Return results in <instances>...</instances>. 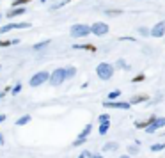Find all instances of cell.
Wrapping results in <instances>:
<instances>
[{
    "label": "cell",
    "mask_w": 165,
    "mask_h": 158,
    "mask_svg": "<svg viewBox=\"0 0 165 158\" xmlns=\"http://www.w3.org/2000/svg\"><path fill=\"white\" fill-rule=\"evenodd\" d=\"M2 121H6V115H4V114L0 115V123H2Z\"/></svg>",
    "instance_id": "cell-30"
},
{
    "label": "cell",
    "mask_w": 165,
    "mask_h": 158,
    "mask_svg": "<svg viewBox=\"0 0 165 158\" xmlns=\"http://www.w3.org/2000/svg\"><path fill=\"white\" fill-rule=\"evenodd\" d=\"M119 91H112V93H108V100H115V98H117V96H119Z\"/></svg>",
    "instance_id": "cell-25"
},
{
    "label": "cell",
    "mask_w": 165,
    "mask_h": 158,
    "mask_svg": "<svg viewBox=\"0 0 165 158\" xmlns=\"http://www.w3.org/2000/svg\"><path fill=\"white\" fill-rule=\"evenodd\" d=\"M73 48H75V50H87V52L96 53V46H94V44H75Z\"/></svg>",
    "instance_id": "cell-12"
},
{
    "label": "cell",
    "mask_w": 165,
    "mask_h": 158,
    "mask_svg": "<svg viewBox=\"0 0 165 158\" xmlns=\"http://www.w3.org/2000/svg\"><path fill=\"white\" fill-rule=\"evenodd\" d=\"M0 68H2V66H0Z\"/></svg>",
    "instance_id": "cell-33"
},
{
    "label": "cell",
    "mask_w": 165,
    "mask_h": 158,
    "mask_svg": "<svg viewBox=\"0 0 165 158\" xmlns=\"http://www.w3.org/2000/svg\"><path fill=\"white\" fill-rule=\"evenodd\" d=\"M140 80H144V75H138V77H135V78H133V82H140Z\"/></svg>",
    "instance_id": "cell-28"
},
{
    "label": "cell",
    "mask_w": 165,
    "mask_h": 158,
    "mask_svg": "<svg viewBox=\"0 0 165 158\" xmlns=\"http://www.w3.org/2000/svg\"><path fill=\"white\" fill-rule=\"evenodd\" d=\"M48 80H50V84L52 85H60L62 82H66V78H64V71H62V68H57L55 71L52 73V75H48Z\"/></svg>",
    "instance_id": "cell-4"
},
{
    "label": "cell",
    "mask_w": 165,
    "mask_h": 158,
    "mask_svg": "<svg viewBox=\"0 0 165 158\" xmlns=\"http://www.w3.org/2000/svg\"><path fill=\"white\" fill-rule=\"evenodd\" d=\"M93 131V124H85V128L82 130V133L78 135V139L73 142V146H80V144H84L87 140V137H89V133Z\"/></svg>",
    "instance_id": "cell-7"
},
{
    "label": "cell",
    "mask_w": 165,
    "mask_h": 158,
    "mask_svg": "<svg viewBox=\"0 0 165 158\" xmlns=\"http://www.w3.org/2000/svg\"><path fill=\"white\" fill-rule=\"evenodd\" d=\"M98 119H100V123L110 121V115H108V114H101V115H100V117H98Z\"/></svg>",
    "instance_id": "cell-26"
},
{
    "label": "cell",
    "mask_w": 165,
    "mask_h": 158,
    "mask_svg": "<svg viewBox=\"0 0 165 158\" xmlns=\"http://www.w3.org/2000/svg\"><path fill=\"white\" fill-rule=\"evenodd\" d=\"M29 121H30V115H23V117H20V119L16 121V124H18V126H23V124H27Z\"/></svg>",
    "instance_id": "cell-17"
},
{
    "label": "cell",
    "mask_w": 165,
    "mask_h": 158,
    "mask_svg": "<svg viewBox=\"0 0 165 158\" xmlns=\"http://www.w3.org/2000/svg\"><path fill=\"white\" fill-rule=\"evenodd\" d=\"M117 66H119L121 69H130L128 62H126V60H122V59H119V60H117Z\"/></svg>",
    "instance_id": "cell-18"
},
{
    "label": "cell",
    "mask_w": 165,
    "mask_h": 158,
    "mask_svg": "<svg viewBox=\"0 0 165 158\" xmlns=\"http://www.w3.org/2000/svg\"><path fill=\"white\" fill-rule=\"evenodd\" d=\"M122 11H117V9H112V11H105V15L107 16H119Z\"/></svg>",
    "instance_id": "cell-21"
},
{
    "label": "cell",
    "mask_w": 165,
    "mask_h": 158,
    "mask_svg": "<svg viewBox=\"0 0 165 158\" xmlns=\"http://www.w3.org/2000/svg\"><path fill=\"white\" fill-rule=\"evenodd\" d=\"M165 149V144H155L151 146V151H163Z\"/></svg>",
    "instance_id": "cell-20"
},
{
    "label": "cell",
    "mask_w": 165,
    "mask_h": 158,
    "mask_svg": "<svg viewBox=\"0 0 165 158\" xmlns=\"http://www.w3.org/2000/svg\"><path fill=\"white\" fill-rule=\"evenodd\" d=\"M96 75L100 77L101 80H110L114 77V66L108 64V62H101L96 68Z\"/></svg>",
    "instance_id": "cell-1"
},
{
    "label": "cell",
    "mask_w": 165,
    "mask_h": 158,
    "mask_svg": "<svg viewBox=\"0 0 165 158\" xmlns=\"http://www.w3.org/2000/svg\"><path fill=\"white\" fill-rule=\"evenodd\" d=\"M108 25L103 22H98L94 23L93 27H91V34H94V36H105V34H108Z\"/></svg>",
    "instance_id": "cell-5"
},
{
    "label": "cell",
    "mask_w": 165,
    "mask_h": 158,
    "mask_svg": "<svg viewBox=\"0 0 165 158\" xmlns=\"http://www.w3.org/2000/svg\"><path fill=\"white\" fill-rule=\"evenodd\" d=\"M103 107L105 108H122V110H128L131 105L128 101H114V100H107L103 101Z\"/></svg>",
    "instance_id": "cell-6"
},
{
    "label": "cell",
    "mask_w": 165,
    "mask_h": 158,
    "mask_svg": "<svg viewBox=\"0 0 165 158\" xmlns=\"http://www.w3.org/2000/svg\"><path fill=\"white\" fill-rule=\"evenodd\" d=\"M144 101H147V96L146 94H138V96H133L130 100V105H137V103H144Z\"/></svg>",
    "instance_id": "cell-13"
},
{
    "label": "cell",
    "mask_w": 165,
    "mask_h": 158,
    "mask_svg": "<svg viewBox=\"0 0 165 158\" xmlns=\"http://www.w3.org/2000/svg\"><path fill=\"white\" fill-rule=\"evenodd\" d=\"M0 146H4V135L0 133Z\"/></svg>",
    "instance_id": "cell-29"
},
{
    "label": "cell",
    "mask_w": 165,
    "mask_h": 158,
    "mask_svg": "<svg viewBox=\"0 0 165 158\" xmlns=\"http://www.w3.org/2000/svg\"><path fill=\"white\" fill-rule=\"evenodd\" d=\"M138 32H140L142 36H149V29H146V27H142V29H138Z\"/></svg>",
    "instance_id": "cell-27"
},
{
    "label": "cell",
    "mask_w": 165,
    "mask_h": 158,
    "mask_svg": "<svg viewBox=\"0 0 165 158\" xmlns=\"http://www.w3.org/2000/svg\"><path fill=\"white\" fill-rule=\"evenodd\" d=\"M0 18H2V15H0Z\"/></svg>",
    "instance_id": "cell-32"
},
{
    "label": "cell",
    "mask_w": 165,
    "mask_h": 158,
    "mask_svg": "<svg viewBox=\"0 0 165 158\" xmlns=\"http://www.w3.org/2000/svg\"><path fill=\"white\" fill-rule=\"evenodd\" d=\"M119 149V144L117 142H107L103 146V151H117Z\"/></svg>",
    "instance_id": "cell-15"
},
{
    "label": "cell",
    "mask_w": 165,
    "mask_h": 158,
    "mask_svg": "<svg viewBox=\"0 0 165 158\" xmlns=\"http://www.w3.org/2000/svg\"><path fill=\"white\" fill-rule=\"evenodd\" d=\"M48 75L50 73L48 71H39V73H36L32 78H30V87H39V85H43L44 82H48Z\"/></svg>",
    "instance_id": "cell-3"
},
{
    "label": "cell",
    "mask_w": 165,
    "mask_h": 158,
    "mask_svg": "<svg viewBox=\"0 0 165 158\" xmlns=\"http://www.w3.org/2000/svg\"><path fill=\"white\" fill-rule=\"evenodd\" d=\"M108 128H110V121L101 123V124H100V130H98V131H100V135H105V133L108 131Z\"/></svg>",
    "instance_id": "cell-16"
},
{
    "label": "cell",
    "mask_w": 165,
    "mask_h": 158,
    "mask_svg": "<svg viewBox=\"0 0 165 158\" xmlns=\"http://www.w3.org/2000/svg\"><path fill=\"white\" fill-rule=\"evenodd\" d=\"M48 44H50V39H44V41H41V43H36V44H34V50H36V52H41V50H44Z\"/></svg>",
    "instance_id": "cell-14"
},
{
    "label": "cell",
    "mask_w": 165,
    "mask_h": 158,
    "mask_svg": "<svg viewBox=\"0 0 165 158\" xmlns=\"http://www.w3.org/2000/svg\"><path fill=\"white\" fill-rule=\"evenodd\" d=\"M91 34V27L85 25V23H76L71 27V37L75 39H80V37H85Z\"/></svg>",
    "instance_id": "cell-2"
},
{
    "label": "cell",
    "mask_w": 165,
    "mask_h": 158,
    "mask_svg": "<svg viewBox=\"0 0 165 158\" xmlns=\"http://www.w3.org/2000/svg\"><path fill=\"white\" fill-rule=\"evenodd\" d=\"M20 91H22V84H16V85L11 89V93H13V94H18Z\"/></svg>",
    "instance_id": "cell-24"
},
{
    "label": "cell",
    "mask_w": 165,
    "mask_h": 158,
    "mask_svg": "<svg viewBox=\"0 0 165 158\" xmlns=\"http://www.w3.org/2000/svg\"><path fill=\"white\" fill-rule=\"evenodd\" d=\"M30 27H32L30 23H9V25L0 27V34H6V32H9L13 29H30Z\"/></svg>",
    "instance_id": "cell-8"
},
{
    "label": "cell",
    "mask_w": 165,
    "mask_h": 158,
    "mask_svg": "<svg viewBox=\"0 0 165 158\" xmlns=\"http://www.w3.org/2000/svg\"><path fill=\"white\" fill-rule=\"evenodd\" d=\"M62 71H64V78L69 80V78H73V77L76 75V68H73V66H68V68H62Z\"/></svg>",
    "instance_id": "cell-11"
},
{
    "label": "cell",
    "mask_w": 165,
    "mask_h": 158,
    "mask_svg": "<svg viewBox=\"0 0 165 158\" xmlns=\"http://www.w3.org/2000/svg\"><path fill=\"white\" fill-rule=\"evenodd\" d=\"M89 156H100V155H93V153H91V151H84V153H80V158H89Z\"/></svg>",
    "instance_id": "cell-22"
},
{
    "label": "cell",
    "mask_w": 165,
    "mask_h": 158,
    "mask_svg": "<svg viewBox=\"0 0 165 158\" xmlns=\"http://www.w3.org/2000/svg\"><path fill=\"white\" fill-rule=\"evenodd\" d=\"M128 153H130V155H137V153H138V142H137L135 146H130Z\"/></svg>",
    "instance_id": "cell-19"
},
{
    "label": "cell",
    "mask_w": 165,
    "mask_h": 158,
    "mask_svg": "<svg viewBox=\"0 0 165 158\" xmlns=\"http://www.w3.org/2000/svg\"><path fill=\"white\" fill-rule=\"evenodd\" d=\"M66 2H71V0H66Z\"/></svg>",
    "instance_id": "cell-31"
},
{
    "label": "cell",
    "mask_w": 165,
    "mask_h": 158,
    "mask_svg": "<svg viewBox=\"0 0 165 158\" xmlns=\"http://www.w3.org/2000/svg\"><path fill=\"white\" fill-rule=\"evenodd\" d=\"M23 13H27L25 6H16L14 9L7 11V18H14V16H20V15H23Z\"/></svg>",
    "instance_id": "cell-10"
},
{
    "label": "cell",
    "mask_w": 165,
    "mask_h": 158,
    "mask_svg": "<svg viewBox=\"0 0 165 158\" xmlns=\"http://www.w3.org/2000/svg\"><path fill=\"white\" fill-rule=\"evenodd\" d=\"M11 44H13V39H2V41H0V46H2V48H4V46H11Z\"/></svg>",
    "instance_id": "cell-23"
},
{
    "label": "cell",
    "mask_w": 165,
    "mask_h": 158,
    "mask_svg": "<svg viewBox=\"0 0 165 158\" xmlns=\"http://www.w3.org/2000/svg\"><path fill=\"white\" fill-rule=\"evenodd\" d=\"M149 34L153 37H163V34H165V22H158L156 25L149 30Z\"/></svg>",
    "instance_id": "cell-9"
}]
</instances>
